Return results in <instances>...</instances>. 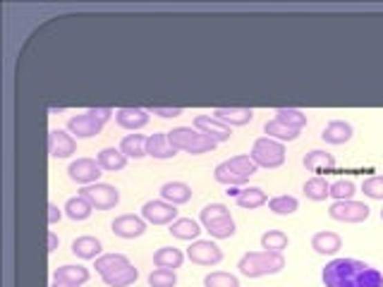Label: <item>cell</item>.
I'll return each mask as SVG.
<instances>
[{"mask_svg": "<svg viewBox=\"0 0 383 287\" xmlns=\"http://www.w3.org/2000/svg\"><path fill=\"white\" fill-rule=\"evenodd\" d=\"M149 111L144 108H120L115 111V122L120 124L122 129H129V132H137V129H144L149 124Z\"/></svg>", "mask_w": 383, "mask_h": 287, "instance_id": "cell-15", "label": "cell"}, {"mask_svg": "<svg viewBox=\"0 0 383 287\" xmlns=\"http://www.w3.org/2000/svg\"><path fill=\"white\" fill-rule=\"evenodd\" d=\"M259 165L252 160V156H232V158L223 160V163L216 165L214 177L216 182L227 187H237V185H245L250 182L252 175H256Z\"/></svg>", "mask_w": 383, "mask_h": 287, "instance_id": "cell-3", "label": "cell"}, {"mask_svg": "<svg viewBox=\"0 0 383 287\" xmlns=\"http://www.w3.org/2000/svg\"><path fill=\"white\" fill-rule=\"evenodd\" d=\"M60 218H63V211H60V208L55 206L53 201H50V203H48V223H50V225H55V223H58Z\"/></svg>", "mask_w": 383, "mask_h": 287, "instance_id": "cell-45", "label": "cell"}, {"mask_svg": "<svg viewBox=\"0 0 383 287\" xmlns=\"http://www.w3.org/2000/svg\"><path fill=\"white\" fill-rule=\"evenodd\" d=\"M245 278H263V275H276L286 268V259L278 252H247L237 263Z\"/></svg>", "mask_w": 383, "mask_h": 287, "instance_id": "cell-2", "label": "cell"}, {"mask_svg": "<svg viewBox=\"0 0 383 287\" xmlns=\"http://www.w3.org/2000/svg\"><path fill=\"white\" fill-rule=\"evenodd\" d=\"M326 287H383V273L359 259H333L321 270Z\"/></svg>", "mask_w": 383, "mask_h": 287, "instance_id": "cell-1", "label": "cell"}, {"mask_svg": "<svg viewBox=\"0 0 383 287\" xmlns=\"http://www.w3.org/2000/svg\"><path fill=\"white\" fill-rule=\"evenodd\" d=\"M352 124L345 122V120H333V122H328L324 127V132H321V139H324L326 144H333V146H340V144H348L352 139Z\"/></svg>", "mask_w": 383, "mask_h": 287, "instance_id": "cell-17", "label": "cell"}, {"mask_svg": "<svg viewBox=\"0 0 383 287\" xmlns=\"http://www.w3.org/2000/svg\"><path fill=\"white\" fill-rule=\"evenodd\" d=\"M216 118L225 122L227 127H245L254 120V111L252 108H216Z\"/></svg>", "mask_w": 383, "mask_h": 287, "instance_id": "cell-18", "label": "cell"}, {"mask_svg": "<svg viewBox=\"0 0 383 287\" xmlns=\"http://www.w3.org/2000/svg\"><path fill=\"white\" fill-rule=\"evenodd\" d=\"M170 234H173L175 239H185V242H196L201 234V228L196 221H192V218H178V221L170 225Z\"/></svg>", "mask_w": 383, "mask_h": 287, "instance_id": "cell-23", "label": "cell"}, {"mask_svg": "<svg viewBox=\"0 0 383 287\" xmlns=\"http://www.w3.org/2000/svg\"><path fill=\"white\" fill-rule=\"evenodd\" d=\"M147 142H149V137H144V134H127V137L120 142V151L127 156V158L139 160L147 156Z\"/></svg>", "mask_w": 383, "mask_h": 287, "instance_id": "cell-29", "label": "cell"}, {"mask_svg": "<svg viewBox=\"0 0 383 287\" xmlns=\"http://www.w3.org/2000/svg\"><path fill=\"white\" fill-rule=\"evenodd\" d=\"M302 192H304V196L312 201H326L330 196V185L324 177H312V180L304 182Z\"/></svg>", "mask_w": 383, "mask_h": 287, "instance_id": "cell-34", "label": "cell"}, {"mask_svg": "<svg viewBox=\"0 0 383 287\" xmlns=\"http://www.w3.org/2000/svg\"><path fill=\"white\" fill-rule=\"evenodd\" d=\"M103 168L98 165V160L94 158H77L70 163V168H67V175H70L72 182H77V185H96L98 177L103 175L101 172Z\"/></svg>", "mask_w": 383, "mask_h": 287, "instance_id": "cell-10", "label": "cell"}, {"mask_svg": "<svg viewBox=\"0 0 383 287\" xmlns=\"http://www.w3.org/2000/svg\"><path fill=\"white\" fill-rule=\"evenodd\" d=\"M72 254L77 259H84V261H91V259H98L101 257V242L91 234H84V237H77L72 242Z\"/></svg>", "mask_w": 383, "mask_h": 287, "instance_id": "cell-21", "label": "cell"}, {"mask_svg": "<svg viewBox=\"0 0 383 287\" xmlns=\"http://www.w3.org/2000/svg\"><path fill=\"white\" fill-rule=\"evenodd\" d=\"M225 216H230V208H227L225 203H209V206H204L199 213L204 225H209V223H214V221H221V218H225Z\"/></svg>", "mask_w": 383, "mask_h": 287, "instance_id": "cell-38", "label": "cell"}, {"mask_svg": "<svg viewBox=\"0 0 383 287\" xmlns=\"http://www.w3.org/2000/svg\"><path fill=\"white\" fill-rule=\"evenodd\" d=\"M340 247H343V239L338 232H330V230H321L312 237V249L321 257H333L340 252Z\"/></svg>", "mask_w": 383, "mask_h": 287, "instance_id": "cell-16", "label": "cell"}, {"mask_svg": "<svg viewBox=\"0 0 383 287\" xmlns=\"http://www.w3.org/2000/svg\"><path fill=\"white\" fill-rule=\"evenodd\" d=\"M80 196H84L96 211H111L120 203V189L106 182H96V185H86L82 187Z\"/></svg>", "mask_w": 383, "mask_h": 287, "instance_id": "cell-6", "label": "cell"}, {"mask_svg": "<svg viewBox=\"0 0 383 287\" xmlns=\"http://www.w3.org/2000/svg\"><path fill=\"white\" fill-rule=\"evenodd\" d=\"M160 199L173 203V206H183V203H187L192 199V187L187 182H165L163 187H160Z\"/></svg>", "mask_w": 383, "mask_h": 287, "instance_id": "cell-19", "label": "cell"}, {"mask_svg": "<svg viewBox=\"0 0 383 287\" xmlns=\"http://www.w3.org/2000/svg\"><path fill=\"white\" fill-rule=\"evenodd\" d=\"M96 160H98V165H101L103 170H108V172L122 170L127 165V156L122 154L120 149H103V151H98Z\"/></svg>", "mask_w": 383, "mask_h": 287, "instance_id": "cell-28", "label": "cell"}, {"mask_svg": "<svg viewBox=\"0 0 383 287\" xmlns=\"http://www.w3.org/2000/svg\"><path fill=\"white\" fill-rule=\"evenodd\" d=\"M77 151V139L65 129H50L48 132V154L53 158H70Z\"/></svg>", "mask_w": 383, "mask_h": 287, "instance_id": "cell-14", "label": "cell"}, {"mask_svg": "<svg viewBox=\"0 0 383 287\" xmlns=\"http://www.w3.org/2000/svg\"><path fill=\"white\" fill-rule=\"evenodd\" d=\"M170 144L178 151H185V154L192 156H201V154H211L216 149V142L209 139L206 134H201L199 129L194 127H175L168 132Z\"/></svg>", "mask_w": 383, "mask_h": 287, "instance_id": "cell-4", "label": "cell"}, {"mask_svg": "<svg viewBox=\"0 0 383 287\" xmlns=\"http://www.w3.org/2000/svg\"><path fill=\"white\" fill-rule=\"evenodd\" d=\"M330 196L335 201H350L355 196V182L352 180H335L330 185Z\"/></svg>", "mask_w": 383, "mask_h": 287, "instance_id": "cell-41", "label": "cell"}, {"mask_svg": "<svg viewBox=\"0 0 383 287\" xmlns=\"http://www.w3.org/2000/svg\"><path fill=\"white\" fill-rule=\"evenodd\" d=\"M58 234H55V232H50L48 234V254H53L55 252V249H58Z\"/></svg>", "mask_w": 383, "mask_h": 287, "instance_id": "cell-46", "label": "cell"}, {"mask_svg": "<svg viewBox=\"0 0 383 287\" xmlns=\"http://www.w3.org/2000/svg\"><path fill=\"white\" fill-rule=\"evenodd\" d=\"M371 208L364 201H333L328 208V216L338 223H364L369 218Z\"/></svg>", "mask_w": 383, "mask_h": 287, "instance_id": "cell-7", "label": "cell"}, {"mask_svg": "<svg viewBox=\"0 0 383 287\" xmlns=\"http://www.w3.org/2000/svg\"><path fill=\"white\" fill-rule=\"evenodd\" d=\"M103 122H98L94 115L89 113H82V115H72L67 120V132L72 134L75 139H91L96 134H101Z\"/></svg>", "mask_w": 383, "mask_h": 287, "instance_id": "cell-12", "label": "cell"}, {"mask_svg": "<svg viewBox=\"0 0 383 287\" xmlns=\"http://www.w3.org/2000/svg\"><path fill=\"white\" fill-rule=\"evenodd\" d=\"M113 232L122 239H134V237H142L147 232V221L142 216H134V213H125V216H118L113 221Z\"/></svg>", "mask_w": 383, "mask_h": 287, "instance_id": "cell-13", "label": "cell"}, {"mask_svg": "<svg viewBox=\"0 0 383 287\" xmlns=\"http://www.w3.org/2000/svg\"><path fill=\"white\" fill-rule=\"evenodd\" d=\"M290 239L288 234L283 232V230H266V232L261 234V249L263 252H278L283 254L288 249Z\"/></svg>", "mask_w": 383, "mask_h": 287, "instance_id": "cell-31", "label": "cell"}, {"mask_svg": "<svg viewBox=\"0 0 383 287\" xmlns=\"http://www.w3.org/2000/svg\"><path fill=\"white\" fill-rule=\"evenodd\" d=\"M192 127L199 129V132L206 134L209 139H214L216 144L227 142V139L232 137V127H227L225 122H221L216 115H196Z\"/></svg>", "mask_w": 383, "mask_h": 287, "instance_id": "cell-11", "label": "cell"}, {"mask_svg": "<svg viewBox=\"0 0 383 287\" xmlns=\"http://www.w3.org/2000/svg\"><path fill=\"white\" fill-rule=\"evenodd\" d=\"M142 218L147 223H151V225H173L178 221V206L163 199L147 201L142 206Z\"/></svg>", "mask_w": 383, "mask_h": 287, "instance_id": "cell-8", "label": "cell"}, {"mask_svg": "<svg viewBox=\"0 0 383 287\" xmlns=\"http://www.w3.org/2000/svg\"><path fill=\"white\" fill-rule=\"evenodd\" d=\"M266 201H268V196L261 187H245V189L237 192V206L247 208V211H252V208H261Z\"/></svg>", "mask_w": 383, "mask_h": 287, "instance_id": "cell-26", "label": "cell"}, {"mask_svg": "<svg viewBox=\"0 0 383 287\" xmlns=\"http://www.w3.org/2000/svg\"><path fill=\"white\" fill-rule=\"evenodd\" d=\"M137 278H139V270L134 268V266H127V268L115 270V273H111V275H103L101 280L106 287H129Z\"/></svg>", "mask_w": 383, "mask_h": 287, "instance_id": "cell-35", "label": "cell"}, {"mask_svg": "<svg viewBox=\"0 0 383 287\" xmlns=\"http://www.w3.org/2000/svg\"><path fill=\"white\" fill-rule=\"evenodd\" d=\"M187 259L196 266H218L223 261V252L211 239H196V242L189 244Z\"/></svg>", "mask_w": 383, "mask_h": 287, "instance_id": "cell-9", "label": "cell"}, {"mask_svg": "<svg viewBox=\"0 0 383 287\" xmlns=\"http://www.w3.org/2000/svg\"><path fill=\"white\" fill-rule=\"evenodd\" d=\"M147 156L158 158V160H165V158H173V156H178V149L170 144L168 132H160V134H151V137H149Z\"/></svg>", "mask_w": 383, "mask_h": 287, "instance_id": "cell-20", "label": "cell"}, {"mask_svg": "<svg viewBox=\"0 0 383 287\" xmlns=\"http://www.w3.org/2000/svg\"><path fill=\"white\" fill-rule=\"evenodd\" d=\"M252 160L259 165V168H281L286 163V146L271 137H261L256 139L254 146H252Z\"/></svg>", "mask_w": 383, "mask_h": 287, "instance_id": "cell-5", "label": "cell"}, {"mask_svg": "<svg viewBox=\"0 0 383 287\" xmlns=\"http://www.w3.org/2000/svg\"><path fill=\"white\" fill-rule=\"evenodd\" d=\"M204 228H206V232H209L211 237H216V239H227V237L235 234V221H232V216H225V218H221V221H214V223H209V225H204Z\"/></svg>", "mask_w": 383, "mask_h": 287, "instance_id": "cell-37", "label": "cell"}, {"mask_svg": "<svg viewBox=\"0 0 383 287\" xmlns=\"http://www.w3.org/2000/svg\"><path fill=\"white\" fill-rule=\"evenodd\" d=\"M127 266H132V263H129V259L125 257V254H103V257L96 259L94 268L103 278V275H111V273H115V270L127 268Z\"/></svg>", "mask_w": 383, "mask_h": 287, "instance_id": "cell-25", "label": "cell"}, {"mask_svg": "<svg viewBox=\"0 0 383 287\" xmlns=\"http://www.w3.org/2000/svg\"><path fill=\"white\" fill-rule=\"evenodd\" d=\"M63 211L67 213V218H72V221H86V218L91 216V211H94V206H91L84 196H72V199H67Z\"/></svg>", "mask_w": 383, "mask_h": 287, "instance_id": "cell-32", "label": "cell"}, {"mask_svg": "<svg viewBox=\"0 0 383 287\" xmlns=\"http://www.w3.org/2000/svg\"><path fill=\"white\" fill-rule=\"evenodd\" d=\"M268 208H271L276 216H292L299 208V201L290 194H281V196H273V199L268 201Z\"/></svg>", "mask_w": 383, "mask_h": 287, "instance_id": "cell-36", "label": "cell"}, {"mask_svg": "<svg viewBox=\"0 0 383 287\" xmlns=\"http://www.w3.org/2000/svg\"><path fill=\"white\" fill-rule=\"evenodd\" d=\"M149 285L151 287H175L178 285V275L170 268H156L149 275Z\"/></svg>", "mask_w": 383, "mask_h": 287, "instance_id": "cell-40", "label": "cell"}, {"mask_svg": "<svg viewBox=\"0 0 383 287\" xmlns=\"http://www.w3.org/2000/svg\"><path fill=\"white\" fill-rule=\"evenodd\" d=\"M204 287H240V280H237L232 273L216 270V273H209L204 278Z\"/></svg>", "mask_w": 383, "mask_h": 287, "instance_id": "cell-39", "label": "cell"}, {"mask_svg": "<svg viewBox=\"0 0 383 287\" xmlns=\"http://www.w3.org/2000/svg\"><path fill=\"white\" fill-rule=\"evenodd\" d=\"M304 168L312 170V172H326V170H333L335 168V156L328 154V151H309L304 156Z\"/></svg>", "mask_w": 383, "mask_h": 287, "instance_id": "cell-24", "label": "cell"}, {"mask_svg": "<svg viewBox=\"0 0 383 287\" xmlns=\"http://www.w3.org/2000/svg\"><path fill=\"white\" fill-rule=\"evenodd\" d=\"M276 120L292 129H299V132H302V127H307V113L299 108H278Z\"/></svg>", "mask_w": 383, "mask_h": 287, "instance_id": "cell-33", "label": "cell"}, {"mask_svg": "<svg viewBox=\"0 0 383 287\" xmlns=\"http://www.w3.org/2000/svg\"><path fill=\"white\" fill-rule=\"evenodd\" d=\"M91 273L89 268H84V266H60L58 270H55V280L58 283H70V285H84L89 283Z\"/></svg>", "mask_w": 383, "mask_h": 287, "instance_id": "cell-22", "label": "cell"}, {"mask_svg": "<svg viewBox=\"0 0 383 287\" xmlns=\"http://www.w3.org/2000/svg\"><path fill=\"white\" fill-rule=\"evenodd\" d=\"M53 287H80V285H70V283H58V280H55V283H53Z\"/></svg>", "mask_w": 383, "mask_h": 287, "instance_id": "cell-47", "label": "cell"}, {"mask_svg": "<svg viewBox=\"0 0 383 287\" xmlns=\"http://www.w3.org/2000/svg\"><path fill=\"white\" fill-rule=\"evenodd\" d=\"M153 263H156V268H180V266L185 263V254L180 252V249L175 247H160L156 254H153Z\"/></svg>", "mask_w": 383, "mask_h": 287, "instance_id": "cell-27", "label": "cell"}, {"mask_svg": "<svg viewBox=\"0 0 383 287\" xmlns=\"http://www.w3.org/2000/svg\"><path fill=\"white\" fill-rule=\"evenodd\" d=\"M263 132H266L271 139H276V142H281V144H283V142H295V139L299 137V129L288 127V124L278 122L276 118L268 120V122L263 124Z\"/></svg>", "mask_w": 383, "mask_h": 287, "instance_id": "cell-30", "label": "cell"}, {"mask_svg": "<svg viewBox=\"0 0 383 287\" xmlns=\"http://www.w3.org/2000/svg\"><path fill=\"white\" fill-rule=\"evenodd\" d=\"M149 113L160 115V118H180V115H183V108H158V106H153Z\"/></svg>", "mask_w": 383, "mask_h": 287, "instance_id": "cell-44", "label": "cell"}, {"mask_svg": "<svg viewBox=\"0 0 383 287\" xmlns=\"http://www.w3.org/2000/svg\"><path fill=\"white\" fill-rule=\"evenodd\" d=\"M381 221H383V208H381Z\"/></svg>", "mask_w": 383, "mask_h": 287, "instance_id": "cell-48", "label": "cell"}, {"mask_svg": "<svg viewBox=\"0 0 383 287\" xmlns=\"http://www.w3.org/2000/svg\"><path fill=\"white\" fill-rule=\"evenodd\" d=\"M362 192H364V196H369V199L383 201V175H374V177H369V180H364Z\"/></svg>", "mask_w": 383, "mask_h": 287, "instance_id": "cell-42", "label": "cell"}, {"mask_svg": "<svg viewBox=\"0 0 383 287\" xmlns=\"http://www.w3.org/2000/svg\"><path fill=\"white\" fill-rule=\"evenodd\" d=\"M86 113L94 115V118L98 120V122H103V124H106L108 120H111L113 115H115V113L111 111V108H89V111H86Z\"/></svg>", "mask_w": 383, "mask_h": 287, "instance_id": "cell-43", "label": "cell"}]
</instances>
